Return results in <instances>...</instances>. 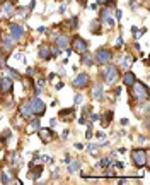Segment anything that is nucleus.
<instances>
[{"instance_id": "f257e3e1", "label": "nucleus", "mask_w": 150, "mask_h": 185, "mask_svg": "<svg viewBox=\"0 0 150 185\" xmlns=\"http://www.w3.org/2000/svg\"><path fill=\"white\" fill-rule=\"evenodd\" d=\"M130 98L133 101H137V103L148 101V86L137 81L133 86H130Z\"/></svg>"}, {"instance_id": "f03ea898", "label": "nucleus", "mask_w": 150, "mask_h": 185, "mask_svg": "<svg viewBox=\"0 0 150 185\" xmlns=\"http://www.w3.org/2000/svg\"><path fill=\"white\" fill-rule=\"evenodd\" d=\"M131 161L137 168H147L148 166V149H133L131 151Z\"/></svg>"}, {"instance_id": "7ed1b4c3", "label": "nucleus", "mask_w": 150, "mask_h": 185, "mask_svg": "<svg viewBox=\"0 0 150 185\" xmlns=\"http://www.w3.org/2000/svg\"><path fill=\"white\" fill-rule=\"evenodd\" d=\"M102 79H104V82L108 86L116 84V82L119 81V69L116 67V65H113V64H108L106 69L102 70Z\"/></svg>"}, {"instance_id": "20e7f679", "label": "nucleus", "mask_w": 150, "mask_h": 185, "mask_svg": "<svg viewBox=\"0 0 150 185\" xmlns=\"http://www.w3.org/2000/svg\"><path fill=\"white\" fill-rule=\"evenodd\" d=\"M113 50L111 48H106V46H101V48L96 50V53H94V64L97 65H108L111 64V59H113Z\"/></svg>"}, {"instance_id": "39448f33", "label": "nucleus", "mask_w": 150, "mask_h": 185, "mask_svg": "<svg viewBox=\"0 0 150 185\" xmlns=\"http://www.w3.org/2000/svg\"><path fill=\"white\" fill-rule=\"evenodd\" d=\"M16 9H17V5L14 2H10V0L2 2V3H0V19L9 21L10 17L16 16Z\"/></svg>"}, {"instance_id": "423d86ee", "label": "nucleus", "mask_w": 150, "mask_h": 185, "mask_svg": "<svg viewBox=\"0 0 150 185\" xmlns=\"http://www.w3.org/2000/svg\"><path fill=\"white\" fill-rule=\"evenodd\" d=\"M29 105H31V108H32L34 117H43V115L46 113V105H45V101H43L39 96L31 98V100H29Z\"/></svg>"}, {"instance_id": "0eeeda50", "label": "nucleus", "mask_w": 150, "mask_h": 185, "mask_svg": "<svg viewBox=\"0 0 150 185\" xmlns=\"http://www.w3.org/2000/svg\"><path fill=\"white\" fill-rule=\"evenodd\" d=\"M87 45L89 43L85 41V39L82 38V36H79V34H75L74 38H72V52H75V53H84V52H87Z\"/></svg>"}, {"instance_id": "6e6552de", "label": "nucleus", "mask_w": 150, "mask_h": 185, "mask_svg": "<svg viewBox=\"0 0 150 185\" xmlns=\"http://www.w3.org/2000/svg\"><path fill=\"white\" fill-rule=\"evenodd\" d=\"M89 82H90V77L85 72H82V74H77V77L72 81V88L80 91V89H85L87 86H89Z\"/></svg>"}, {"instance_id": "1a4fd4ad", "label": "nucleus", "mask_w": 150, "mask_h": 185, "mask_svg": "<svg viewBox=\"0 0 150 185\" xmlns=\"http://www.w3.org/2000/svg\"><path fill=\"white\" fill-rule=\"evenodd\" d=\"M99 23L101 24H108L109 28H114V21H113V12L111 7H102L99 12Z\"/></svg>"}, {"instance_id": "9d476101", "label": "nucleus", "mask_w": 150, "mask_h": 185, "mask_svg": "<svg viewBox=\"0 0 150 185\" xmlns=\"http://www.w3.org/2000/svg\"><path fill=\"white\" fill-rule=\"evenodd\" d=\"M9 29H10V33L9 34L12 36V39L14 41H21V39L26 36V31H24V28L21 26V24H17V23H10V26H9Z\"/></svg>"}, {"instance_id": "9b49d317", "label": "nucleus", "mask_w": 150, "mask_h": 185, "mask_svg": "<svg viewBox=\"0 0 150 185\" xmlns=\"http://www.w3.org/2000/svg\"><path fill=\"white\" fill-rule=\"evenodd\" d=\"M16 46V41L12 39L10 34H0V48L3 50L5 53H10Z\"/></svg>"}, {"instance_id": "f8f14e48", "label": "nucleus", "mask_w": 150, "mask_h": 185, "mask_svg": "<svg viewBox=\"0 0 150 185\" xmlns=\"http://www.w3.org/2000/svg\"><path fill=\"white\" fill-rule=\"evenodd\" d=\"M14 89V81L10 77H0V96L12 94Z\"/></svg>"}, {"instance_id": "ddd939ff", "label": "nucleus", "mask_w": 150, "mask_h": 185, "mask_svg": "<svg viewBox=\"0 0 150 185\" xmlns=\"http://www.w3.org/2000/svg\"><path fill=\"white\" fill-rule=\"evenodd\" d=\"M19 115L21 118H24V120H31L32 117H34V113H32V108L31 105H29V101H22L19 106Z\"/></svg>"}, {"instance_id": "4468645a", "label": "nucleus", "mask_w": 150, "mask_h": 185, "mask_svg": "<svg viewBox=\"0 0 150 185\" xmlns=\"http://www.w3.org/2000/svg\"><path fill=\"white\" fill-rule=\"evenodd\" d=\"M38 136H39V139L43 141V144H50L51 141L55 139V132H53V129H41L39 127L38 129Z\"/></svg>"}, {"instance_id": "2eb2a0df", "label": "nucleus", "mask_w": 150, "mask_h": 185, "mask_svg": "<svg viewBox=\"0 0 150 185\" xmlns=\"http://www.w3.org/2000/svg\"><path fill=\"white\" fill-rule=\"evenodd\" d=\"M41 173H43V165L34 166V161L29 163V172H27L29 178H31V180H38L39 177H41Z\"/></svg>"}, {"instance_id": "dca6fc26", "label": "nucleus", "mask_w": 150, "mask_h": 185, "mask_svg": "<svg viewBox=\"0 0 150 185\" xmlns=\"http://www.w3.org/2000/svg\"><path fill=\"white\" fill-rule=\"evenodd\" d=\"M68 45H70V38H68L67 34H56L55 36V46L56 48H60V50H65V48H68Z\"/></svg>"}, {"instance_id": "f3484780", "label": "nucleus", "mask_w": 150, "mask_h": 185, "mask_svg": "<svg viewBox=\"0 0 150 185\" xmlns=\"http://www.w3.org/2000/svg\"><path fill=\"white\" fill-rule=\"evenodd\" d=\"M90 96L94 101H102L104 100V86L102 84H94L90 89Z\"/></svg>"}, {"instance_id": "a211bd4d", "label": "nucleus", "mask_w": 150, "mask_h": 185, "mask_svg": "<svg viewBox=\"0 0 150 185\" xmlns=\"http://www.w3.org/2000/svg\"><path fill=\"white\" fill-rule=\"evenodd\" d=\"M137 81H138V79H137V75H135V72H131L130 69L125 70V74H123V86L130 88V86H133Z\"/></svg>"}, {"instance_id": "6ab92c4d", "label": "nucleus", "mask_w": 150, "mask_h": 185, "mask_svg": "<svg viewBox=\"0 0 150 185\" xmlns=\"http://www.w3.org/2000/svg\"><path fill=\"white\" fill-rule=\"evenodd\" d=\"M133 62H137V59H133L131 55H121L119 57V67L118 69L119 70H128Z\"/></svg>"}, {"instance_id": "aec40b11", "label": "nucleus", "mask_w": 150, "mask_h": 185, "mask_svg": "<svg viewBox=\"0 0 150 185\" xmlns=\"http://www.w3.org/2000/svg\"><path fill=\"white\" fill-rule=\"evenodd\" d=\"M135 115L137 117H148V101L138 103V106L135 108Z\"/></svg>"}, {"instance_id": "412c9836", "label": "nucleus", "mask_w": 150, "mask_h": 185, "mask_svg": "<svg viewBox=\"0 0 150 185\" xmlns=\"http://www.w3.org/2000/svg\"><path fill=\"white\" fill-rule=\"evenodd\" d=\"M39 59L45 60V62L51 60V48H50V45H41V46H39Z\"/></svg>"}, {"instance_id": "4be33fe9", "label": "nucleus", "mask_w": 150, "mask_h": 185, "mask_svg": "<svg viewBox=\"0 0 150 185\" xmlns=\"http://www.w3.org/2000/svg\"><path fill=\"white\" fill-rule=\"evenodd\" d=\"M41 127V123H39V117H32L31 120H29V125H27V132L32 134V132H38V129Z\"/></svg>"}, {"instance_id": "5701e85b", "label": "nucleus", "mask_w": 150, "mask_h": 185, "mask_svg": "<svg viewBox=\"0 0 150 185\" xmlns=\"http://www.w3.org/2000/svg\"><path fill=\"white\" fill-rule=\"evenodd\" d=\"M80 62H82L85 67H90V65H94V57L90 55L89 52H84V53H80Z\"/></svg>"}, {"instance_id": "b1692460", "label": "nucleus", "mask_w": 150, "mask_h": 185, "mask_svg": "<svg viewBox=\"0 0 150 185\" xmlns=\"http://www.w3.org/2000/svg\"><path fill=\"white\" fill-rule=\"evenodd\" d=\"M74 113H75V108H65V110L60 111V117L63 120H72L74 118Z\"/></svg>"}, {"instance_id": "393cba45", "label": "nucleus", "mask_w": 150, "mask_h": 185, "mask_svg": "<svg viewBox=\"0 0 150 185\" xmlns=\"http://www.w3.org/2000/svg\"><path fill=\"white\" fill-rule=\"evenodd\" d=\"M80 166H82V161H79V159H77V161H70L68 163V173H77L80 170Z\"/></svg>"}, {"instance_id": "a878e982", "label": "nucleus", "mask_w": 150, "mask_h": 185, "mask_svg": "<svg viewBox=\"0 0 150 185\" xmlns=\"http://www.w3.org/2000/svg\"><path fill=\"white\" fill-rule=\"evenodd\" d=\"M9 161H10V168H16V166H19V163H21V156L17 153H10Z\"/></svg>"}, {"instance_id": "bb28decb", "label": "nucleus", "mask_w": 150, "mask_h": 185, "mask_svg": "<svg viewBox=\"0 0 150 185\" xmlns=\"http://www.w3.org/2000/svg\"><path fill=\"white\" fill-rule=\"evenodd\" d=\"M113 111H104L102 113V127H108L109 125V122H113Z\"/></svg>"}, {"instance_id": "cd10ccee", "label": "nucleus", "mask_w": 150, "mask_h": 185, "mask_svg": "<svg viewBox=\"0 0 150 185\" xmlns=\"http://www.w3.org/2000/svg\"><path fill=\"white\" fill-rule=\"evenodd\" d=\"M10 137H12V132H10L9 129H7V130H3V132H2V136H0V144H2V146H5V144L9 142V139H10Z\"/></svg>"}, {"instance_id": "c85d7f7f", "label": "nucleus", "mask_w": 150, "mask_h": 185, "mask_svg": "<svg viewBox=\"0 0 150 185\" xmlns=\"http://www.w3.org/2000/svg\"><path fill=\"white\" fill-rule=\"evenodd\" d=\"M90 33H92V34H101L102 33L99 21H92V23H90Z\"/></svg>"}, {"instance_id": "c756f323", "label": "nucleus", "mask_w": 150, "mask_h": 185, "mask_svg": "<svg viewBox=\"0 0 150 185\" xmlns=\"http://www.w3.org/2000/svg\"><path fill=\"white\" fill-rule=\"evenodd\" d=\"M65 24H67L70 29H77V28H79V19H77V16H74V17H70Z\"/></svg>"}, {"instance_id": "7c9ffc66", "label": "nucleus", "mask_w": 150, "mask_h": 185, "mask_svg": "<svg viewBox=\"0 0 150 185\" xmlns=\"http://www.w3.org/2000/svg\"><path fill=\"white\" fill-rule=\"evenodd\" d=\"M5 69H7V72H9L10 79H17V81H19V79H21V74H19V72L16 70V69H10V67H5Z\"/></svg>"}, {"instance_id": "2f4dec72", "label": "nucleus", "mask_w": 150, "mask_h": 185, "mask_svg": "<svg viewBox=\"0 0 150 185\" xmlns=\"http://www.w3.org/2000/svg\"><path fill=\"white\" fill-rule=\"evenodd\" d=\"M0 182H2L3 185H7V183H12V178H10L5 172H2V173H0Z\"/></svg>"}, {"instance_id": "473e14b6", "label": "nucleus", "mask_w": 150, "mask_h": 185, "mask_svg": "<svg viewBox=\"0 0 150 185\" xmlns=\"http://www.w3.org/2000/svg\"><path fill=\"white\" fill-rule=\"evenodd\" d=\"M50 48H51V59H56V57L61 53V50L56 48V46H50Z\"/></svg>"}, {"instance_id": "72a5a7b5", "label": "nucleus", "mask_w": 150, "mask_h": 185, "mask_svg": "<svg viewBox=\"0 0 150 185\" xmlns=\"http://www.w3.org/2000/svg\"><path fill=\"white\" fill-rule=\"evenodd\" d=\"M89 153L90 156H97V144H89Z\"/></svg>"}, {"instance_id": "f704fd0d", "label": "nucleus", "mask_w": 150, "mask_h": 185, "mask_svg": "<svg viewBox=\"0 0 150 185\" xmlns=\"http://www.w3.org/2000/svg\"><path fill=\"white\" fill-rule=\"evenodd\" d=\"M104 7H111V9H114V7H116V0H106Z\"/></svg>"}, {"instance_id": "c9c22d12", "label": "nucleus", "mask_w": 150, "mask_h": 185, "mask_svg": "<svg viewBox=\"0 0 150 185\" xmlns=\"http://www.w3.org/2000/svg\"><path fill=\"white\" fill-rule=\"evenodd\" d=\"M84 103V96H82V94H77V96H75V105H82Z\"/></svg>"}, {"instance_id": "e433bc0d", "label": "nucleus", "mask_w": 150, "mask_h": 185, "mask_svg": "<svg viewBox=\"0 0 150 185\" xmlns=\"http://www.w3.org/2000/svg\"><path fill=\"white\" fill-rule=\"evenodd\" d=\"M32 75H34V69L27 67V69H26V77H32Z\"/></svg>"}, {"instance_id": "4c0bfd02", "label": "nucleus", "mask_w": 150, "mask_h": 185, "mask_svg": "<svg viewBox=\"0 0 150 185\" xmlns=\"http://www.w3.org/2000/svg\"><path fill=\"white\" fill-rule=\"evenodd\" d=\"M92 137V125L89 123V127H87V132H85V139H90Z\"/></svg>"}, {"instance_id": "58836bf2", "label": "nucleus", "mask_w": 150, "mask_h": 185, "mask_svg": "<svg viewBox=\"0 0 150 185\" xmlns=\"http://www.w3.org/2000/svg\"><path fill=\"white\" fill-rule=\"evenodd\" d=\"M89 111H90L89 106H84L82 108V117H89Z\"/></svg>"}, {"instance_id": "ea45409f", "label": "nucleus", "mask_w": 150, "mask_h": 185, "mask_svg": "<svg viewBox=\"0 0 150 185\" xmlns=\"http://www.w3.org/2000/svg\"><path fill=\"white\" fill-rule=\"evenodd\" d=\"M90 120H92V122H97V120H101V115L99 113H94V115H90Z\"/></svg>"}, {"instance_id": "a19ab883", "label": "nucleus", "mask_w": 150, "mask_h": 185, "mask_svg": "<svg viewBox=\"0 0 150 185\" xmlns=\"http://www.w3.org/2000/svg\"><path fill=\"white\" fill-rule=\"evenodd\" d=\"M45 84H46V79H45V77H41V79L38 81V86H39V88H45Z\"/></svg>"}, {"instance_id": "79ce46f5", "label": "nucleus", "mask_w": 150, "mask_h": 185, "mask_svg": "<svg viewBox=\"0 0 150 185\" xmlns=\"http://www.w3.org/2000/svg\"><path fill=\"white\" fill-rule=\"evenodd\" d=\"M116 46H118V48H121V46H123V38H121V36H119L118 41H116Z\"/></svg>"}, {"instance_id": "37998d69", "label": "nucleus", "mask_w": 150, "mask_h": 185, "mask_svg": "<svg viewBox=\"0 0 150 185\" xmlns=\"http://www.w3.org/2000/svg\"><path fill=\"white\" fill-rule=\"evenodd\" d=\"M61 88H63V82H56V84H55V89H56V91H60Z\"/></svg>"}, {"instance_id": "c03bdc74", "label": "nucleus", "mask_w": 150, "mask_h": 185, "mask_svg": "<svg viewBox=\"0 0 150 185\" xmlns=\"http://www.w3.org/2000/svg\"><path fill=\"white\" fill-rule=\"evenodd\" d=\"M36 31H38V33H41V34H43V33H46V28H45V26H39Z\"/></svg>"}, {"instance_id": "a18cd8bd", "label": "nucleus", "mask_w": 150, "mask_h": 185, "mask_svg": "<svg viewBox=\"0 0 150 185\" xmlns=\"http://www.w3.org/2000/svg\"><path fill=\"white\" fill-rule=\"evenodd\" d=\"M75 149H79V151L84 149V144H82V142H77V144H75Z\"/></svg>"}, {"instance_id": "49530a36", "label": "nucleus", "mask_w": 150, "mask_h": 185, "mask_svg": "<svg viewBox=\"0 0 150 185\" xmlns=\"http://www.w3.org/2000/svg\"><path fill=\"white\" fill-rule=\"evenodd\" d=\"M65 9H67V5H65V3H63V5H61L60 9H58V12H60V14H63V12H65Z\"/></svg>"}, {"instance_id": "de8ad7c7", "label": "nucleus", "mask_w": 150, "mask_h": 185, "mask_svg": "<svg viewBox=\"0 0 150 185\" xmlns=\"http://www.w3.org/2000/svg\"><path fill=\"white\" fill-rule=\"evenodd\" d=\"M68 134H70V132H68V129H67V130H63V134H61V137H63V139H67V137H68Z\"/></svg>"}, {"instance_id": "09e8293b", "label": "nucleus", "mask_w": 150, "mask_h": 185, "mask_svg": "<svg viewBox=\"0 0 150 185\" xmlns=\"http://www.w3.org/2000/svg\"><path fill=\"white\" fill-rule=\"evenodd\" d=\"M121 16H123L121 10H116V19H121Z\"/></svg>"}, {"instance_id": "8fccbe9b", "label": "nucleus", "mask_w": 150, "mask_h": 185, "mask_svg": "<svg viewBox=\"0 0 150 185\" xmlns=\"http://www.w3.org/2000/svg\"><path fill=\"white\" fill-rule=\"evenodd\" d=\"M114 94H116V96H119V94H121V86H119V88H116V91H114Z\"/></svg>"}, {"instance_id": "3c124183", "label": "nucleus", "mask_w": 150, "mask_h": 185, "mask_svg": "<svg viewBox=\"0 0 150 185\" xmlns=\"http://www.w3.org/2000/svg\"><path fill=\"white\" fill-rule=\"evenodd\" d=\"M50 125H51V127L56 125V118H51V120H50Z\"/></svg>"}, {"instance_id": "603ef678", "label": "nucleus", "mask_w": 150, "mask_h": 185, "mask_svg": "<svg viewBox=\"0 0 150 185\" xmlns=\"http://www.w3.org/2000/svg\"><path fill=\"white\" fill-rule=\"evenodd\" d=\"M48 79H50V81H55V72H51V74L48 75Z\"/></svg>"}, {"instance_id": "864d4df0", "label": "nucleus", "mask_w": 150, "mask_h": 185, "mask_svg": "<svg viewBox=\"0 0 150 185\" xmlns=\"http://www.w3.org/2000/svg\"><path fill=\"white\" fill-rule=\"evenodd\" d=\"M77 2H79V3H80V5H84V7H85V3H87V0H77Z\"/></svg>"}, {"instance_id": "5fc2aeb1", "label": "nucleus", "mask_w": 150, "mask_h": 185, "mask_svg": "<svg viewBox=\"0 0 150 185\" xmlns=\"http://www.w3.org/2000/svg\"><path fill=\"white\" fill-rule=\"evenodd\" d=\"M72 161V158H70V156H65V163H67V165H68V163H70Z\"/></svg>"}, {"instance_id": "6e6d98bb", "label": "nucleus", "mask_w": 150, "mask_h": 185, "mask_svg": "<svg viewBox=\"0 0 150 185\" xmlns=\"http://www.w3.org/2000/svg\"><path fill=\"white\" fill-rule=\"evenodd\" d=\"M137 31H138V28H137V26L131 28V33H133V34H137Z\"/></svg>"}, {"instance_id": "4d7b16f0", "label": "nucleus", "mask_w": 150, "mask_h": 185, "mask_svg": "<svg viewBox=\"0 0 150 185\" xmlns=\"http://www.w3.org/2000/svg\"><path fill=\"white\" fill-rule=\"evenodd\" d=\"M96 136H97V137H99V139H104V134H102V132H97V134H96Z\"/></svg>"}, {"instance_id": "13d9d810", "label": "nucleus", "mask_w": 150, "mask_h": 185, "mask_svg": "<svg viewBox=\"0 0 150 185\" xmlns=\"http://www.w3.org/2000/svg\"><path fill=\"white\" fill-rule=\"evenodd\" d=\"M121 125H128V120H126V118H121Z\"/></svg>"}, {"instance_id": "bf43d9fd", "label": "nucleus", "mask_w": 150, "mask_h": 185, "mask_svg": "<svg viewBox=\"0 0 150 185\" xmlns=\"http://www.w3.org/2000/svg\"><path fill=\"white\" fill-rule=\"evenodd\" d=\"M119 185H123V183H126V178H119V182H118Z\"/></svg>"}, {"instance_id": "052dcab7", "label": "nucleus", "mask_w": 150, "mask_h": 185, "mask_svg": "<svg viewBox=\"0 0 150 185\" xmlns=\"http://www.w3.org/2000/svg\"><path fill=\"white\" fill-rule=\"evenodd\" d=\"M2 2H3V0H0V3H2Z\"/></svg>"}]
</instances>
